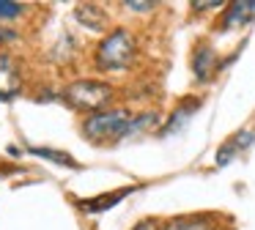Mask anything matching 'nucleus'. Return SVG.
Here are the masks:
<instances>
[{
    "mask_svg": "<svg viewBox=\"0 0 255 230\" xmlns=\"http://www.w3.org/2000/svg\"><path fill=\"white\" fill-rule=\"evenodd\" d=\"M134 58V38L127 30H116L110 36L102 38L99 49H96V63L105 71H118L127 69Z\"/></svg>",
    "mask_w": 255,
    "mask_h": 230,
    "instance_id": "f03ea898",
    "label": "nucleus"
},
{
    "mask_svg": "<svg viewBox=\"0 0 255 230\" xmlns=\"http://www.w3.org/2000/svg\"><path fill=\"white\" fill-rule=\"evenodd\" d=\"M129 192H132V186H127V189H121V192H113V195H99V197H91V200H80L77 206L83 208V211H88V214H99V211L113 208L116 203H121Z\"/></svg>",
    "mask_w": 255,
    "mask_h": 230,
    "instance_id": "39448f33",
    "label": "nucleus"
},
{
    "mask_svg": "<svg viewBox=\"0 0 255 230\" xmlns=\"http://www.w3.org/2000/svg\"><path fill=\"white\" fill-rule=\"evenodd\" d=\"M217 5H220V3H192V8H217Z\"/></svg>",
    "mask_w": 255,
    "mask_h": 230,
    "instance_id": "dca6fc26",
    "label": "nucleus"
},
{
    "mask_svg": "<svg viewBox=\"0 0 255 230\" xmlns=\"http://www.w3.org/2000/svg\"><path fill=\"white\" fill-rule=\"evenodd\" d=\"M198 107H200V102H198V99H189V104H184V107L178 110V113H173L170 123L165 126V134H173L176 129H181V126H184V120H187V118H189V115H192Z\"/></svg>",
    "mask_w": 255,
    "mask_h": 230,
    "instance_id": "9d476101",
    "label": "nucleus"
},
{
    "mask_svg": "<svg viewBox=\"0 0 255 230\" xmlns=\"http://www.w3.org/2000/svg\"><path fill=\"white\" fill-rule=\"evenodd\" d=\"M255 16V3H233L225 14V27L242 25V22H250Z\"/></svg>",
    "mask_w": 255,
    "mask_h": 230,
    "instance_id": "6e6552de",
    "label": "nucleus"
},
{
    "mask_svg": "<svg viewBox=\"0 0 255 230\" xmlns=\"http://www.w3.org/2000/svg\"><path fill=\"white\" fill-rule=\"evenodd\" d=\"M165 230H220V228L209 217H176L167 222Z\"/></svg>",
    "mask_w": 255,
    "mask_h": 230,
    "instance_id": "423d86ee",
    "label": "nucleus"
},
{
    "mask_svg": "<svg viewBox=\"0 0 255 230\" xmlns=\"http://www.w3.org/2000/svg\"><path fill=\"white\" fill-rule=\"evenodd\" d=\"M134 230H159V225H156L154 219H145V222H140Z\"/></svg>",
    "mask_w": 255,
    "mask_h": 230,
    "instance_id": "4468645a",
    "label": "nucleus"
},
{
    "mask_svg": "<svg viewBox=\"0 0 255 230\" xmlns=\"http://www.w3.org/2000/svg\"><path fill=\"white\" fill-rule=\"evenodd\" d=\"M127 8H132V11H148V8H154L151 3H127Z\"/></svg>",
    "mask_w": 255,
    "mask_h": 230,
    "instance_id": "2eb2a0df",
    "label": "nucleus"
},
{
    "mask_svg": "<svg viewBox=\"0 0 255 230\" xmlns=\"http://www.w3.org/2000/svg\"><path fill=\"white\" fill-rule=\"evenodd\" d=\"M94 14H99V8L96 5H80L77 8V19L83 22V25H88L91 30H105V14L102 16H94Z\"/></svg>",
    "mask_w": 255,
    "mask_h": 230,
    "instance_id": "1a4fd4ad",
    "label": "nucleus"
},
{
    "mask_svg": "<svg viewBox=\"0 0 255 230\" xmlns=\"http://www.w3.org/2000/svg\"><path fill=\"white\" fill-rule=\"evenodd\" d=\"M22 14V5L19 3H8V0H0V19H14V16Z\"/></svg>",
    "mask_w": 255,
    "mask_h": 230,
    "instance_id": "ddd939ff",
    "label": "nucleus"
},
{
    "mask_svg": "<svg viewBox=\"0 0 255 230\" xmlns=\"http://www.w3.org/2000/svg\"><path fill=\"white\" fill-rule=\"evenodd\" d=\"M22 91V77L11 55H0V102H8Z\"/></svg>",
    "mask_w": 255,
    "mask_h": 230,
    "instance_id": "20e7f679",
    "label": "nucleus"
},
{
    "mask_svg": "<svg viewBox=\"0 0 255 230\" xmlns=\"http://www.w3.org/2000/svg\"><path fill=\"white\" fill-rule=\"evenodd\" d=\"M66 99L72 107L77 110H88V113H99L107 102L113 99V91L107 82L99 80H74L66 88Z\"/></svg>",
    "mask_w": 255,
    "mask_h": 230,
    "instance_id": "7ed1b4c3",
    "label": "nucleus"
},
{
    "mask_svg": "<svg viewBox=\"0 0 255 230\" xmlns=\"http://www.w3.org/2000/svg\"><path fill=\"white\" fill-rule=\"evenodd\" d=\"M253 137H255L253 131H239V134L233 137V140H228L225 145H222V151L217 153V164H228V162L233 159V153H236L239 148H244V145H247V142L253 140Z\"/></svg>",
    "mask_w": 255,
    "mask_h": 230,
    "instance_id": "0eeeda50",
    "label": "nucleus"
},
{
    "mask_svg": "<svg viewBox=\"0 0 255 230\" xmlns=\"http://www.w3.org/2000/svg\"><path fill=\"white\" fill-rule=\"evenodd\" d=\"M134 123L137 120L127 110H102V113H94L91 118H85L83 134L96 145H105V142H118L121 137L132 134Z\"/></svg>",
    "mask_w": 255,
    "mask_h": 230,
    "instance_id": "f257e3e1",
    "label": "nucleus"
},
{
    "mask_svg": "<svg viewBox=\"0 0 255 230\" xmlns=\"http://www.w3.org/2000/svg\"><path fill=\"white\" fill-rule=\"evenodd\" d=\"M33 156H41V159H50V162H55V164H69V167H77V162H74L69 153H61V151H50V148H28Z\"/></svg>",
    "mask_w": 255,
    "mask_h": 230,
    "instance_id": "9b49d317",
    "label": "nucleus"
},
{
    "mask_svg": "<svg viewBox=\"0 0 255 230\" xmlns=\"http://www.w3.org/2000/svg\"><path fill=\"white\" fill-rule=\"evenodd\" d=\"M211 63H214V52H211L209 47H203L198 55H195V74L200 77V80H206L211 71Z\"/></svg>",
    "mask_w": 255,
    "mask_h": 230,
    "instance_id": "f8f14e48",
    "label": "nucleus"
}]
</instances>
